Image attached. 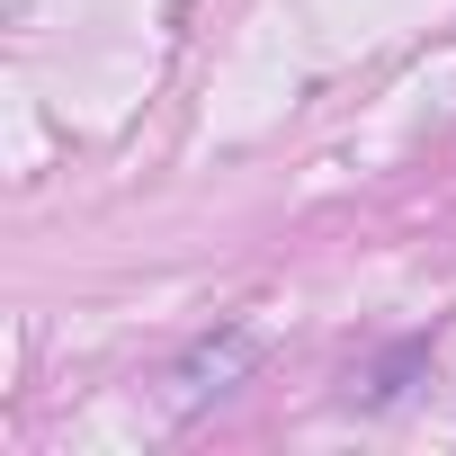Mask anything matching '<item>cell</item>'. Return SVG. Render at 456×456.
<instances>
[{
	"label": "cell",
	"instance_id": "obj_1",
	"mask_svg": "<svg viewBox=\"0 0 456 456\" xmlns=\"http://www.w3.org/2000/svg\"><path fill=\"white\" fill-rule=\"evenodd\" d=\"M251 358H260V340L251 331H224V340H197L188 358H179V403H206V394H233L242 376H251Z\"/></svg>",
	"mask_w": 456,
	"mask_h": 456
}]
</instances>
